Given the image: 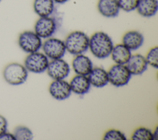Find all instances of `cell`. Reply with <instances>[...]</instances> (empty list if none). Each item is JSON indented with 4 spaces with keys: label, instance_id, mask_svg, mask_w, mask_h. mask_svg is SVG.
Returning <instances> with one entry per match:
<instances>
[{
    "label": "cell",
    "instance_id": "cell-1",
    "mask_svg": "<svg viewBox=\"0 0 158 140\" xmlns=\"http://www.w3.org/2000/svg\"><path fill=\"white\" fill-rule=\"evenodd\" d=\"M114 47L111 38L103 31L94 33L89 41V49L96 58L102 59L108 57Z\"/></svg>",
    "mask_w": 158,
    "mask_h": 140
},
{
    "label": "cell",
    "instance_id": "cell-2",
    "mask_svg": "<svg viewBox=\"0 0 158 140\" xmlns=\"http://www.w3.org/2000/svg\"><path fill=\"white\" fill-rule=\"evenodd\" d=\"M89 38L81 31H74L66 37L64 43L67 51L73 55L82 54L89 48Z\"/></svg>",
    "mask_w": 158,
    "mask_h": 140
},
{
    "label": "cell",
    "instance_id": "cell-3",
    "mask_svg": "<svg viewBox=\"0 0 158 140\" xmlns=\"http://www.w3.org/2000/svg\"><path fill=\"white\" fill-rule=\"evenodd\" d=\"M3 77L9 84L20 85L26 81L28 78V70L22 64L11 63L4 68Z\"/></svg>",
    "mask_w": 158,
    "mask_h": 140
},
{
    "label": "cell",
    "instance_id": "cell-4",
    "mask_svg": "<svg viewBox=\"0 0 158 140\" xmlns=\"http://www.w3.org/2000/svg\"><path fill=\"white\" fill-rule=\"evenodd\" d=\"M18 44L24 52L30 54L38 51L43 43L41 38L35 31H25L20 34Z\"/></svg>",
    "mask_w": 158,
    "mask_h": 140
},
{
    "label": "cell",
    "instance_id": "cell-5",
    "mask_svg": "<svg viewBox=\"0 0 158 140\" xmlns=\"http://www.w3.org/2000/svg\"><path fill=\"white\" fill-rule=\"evenodd\" d=\"M42 48L46 57L52 60L62 58L66 52L64 41L56 38H47L43 43Z\"/></svg>",
    "mask_w": 158,
    "mask_h": 140
},
{
    "label": "cell",
    "instance_id": "cell-6",
    "mask_svg": "<svg viewBox=\"0 0 158 140\" xmlns=\"http://www.w3.org/2000/svg\"><path fill=\"white\" fill-rule=\"evenodd\" d=\"M48 64L49 60L46 56L37 51L29 54L25 60L24 66L30 72L41 73L46 70Z\"/></svg>",
    "mask_w": 158,
    "mask_h": 140
},
{
    "label": "cell",
    "instance_id": "cell-7",
    "mask_svg": "<svg viewBox=\"0 0 158 140\" xmlns=\"http://www.w3.org/2000/svg\"><path fill=\"white\" fill-rule=\"evenodd\" d=\"M109 82L116 87L125 86L128 83L131 74L125 65L115 64L107 72Z\"/></svg>",
    "mask_w": 158,
    "mask_h": 140
},
{
    "label": "cell",
    "instance_id": "cell-8",
    "mask_svg": "<svg viewBox=\"0 0 158 140\" xmlns=\"http://www.w3.org/2000/svg\"><path fill=\"white\" fill-rule=\"evenodd\" d=\"M35 32L41 38L47 39L51 37L57 30L56 20L49 16L40 17L34 27Z\"/></svg>",
    "mask_w": 158,
    "mask_h": 140
},
{
    "label": "cell",
    "instance_id": "cell-9",
    "mask_svg": "<svg viewBox=\"0 0 158 140\" xmlns=\"http://www.w3.org/2000/svg\"><path fill=\"white\" fill-rule=\"evenodd\" d=\"M46 70L53 80H64L69 75L70 69L68 63L61 58L49 62Z\"/></svg>",
    "mask_w": 158,
    "mask_h": 140
},
{
    "label": "cell",
    "instance_id": "cell-10",
    "mask_svg": "<svg viewBox=\"0 0 158 140\" xmlns=\"http://www.w3.org/2000/svg\"><path fill=\"white\" fill-rule=\"evenodd\" d=\"M51 96L57 100H64L70 97L72 91L69 83L64 80H54L49 85Z\"/></svg>",
    "mask_w": 158,
    "mask_h": 140
},
{
    "label": "cell",
    "instance_id": "cell-11",
    "mask_svg": "<svg viewBox=\"0 0 158 140\" xmlns=\"http://www.w3.org/2000/svg\"><path fill=\"white\" fill-rule=\"evenodd\" d=\"M148 65L146 58L138 54L131 56L130 59L125 64L130 73L133 75L143 74L147 70Z\"/></svg>",
    "mask_w": 158,
    "mask_h": 140
},
{
    "label": "cell",
    "instance_id": "cell-12",
    "mask_svg": "<svg viewBox=\"0 0 158 140\" xmlns=\"http://www.w3.org/2000/svg\"><path fill=\"white\" fill-rule=\"evenodd\" d=\"M99 12L107 18H114L120 12L118 0H99L98 2Z\"/></svg>",
    "mask_w": 158,
    "mask_h": 140
},
{
    "label": "cell",
    "instance_id": "cell-13",
    "mask_svg": "<svg viewBox=\"0 0 158 140\" xmlns=\"http://www.w3.org/2000/svg\"><path fill=\"white\" fill-rule=\"evenodd\" d=\"M144 43V36L141 33L131 30L125 33L122 37V44L131 51L138 49Z\"/></svg>",
    "mask_w": 158,
    "mask_h": 140
},
{
    "label": "cell",
    "instance_id": "cell-14",
    "mask_svg": "<svg viewBox=\"0 0 158 140\" xmlns=\"http://www.w3.org/2000/svg\"><path fill=\"white\" fill-rule=\"evenodd\" d=\"M72 67L77 75L85 76L88 75L93 68L90 59L83 54L77 55L73 60Z\"/></svg>",
    "mask_w": 158,
    "mask_h": 140
},
{
    "label": "cell",
    "instance_id": "cell-15",
    "mask_svg": "<svg viewBox=\"0 0 158 140\" xmlns=\"http://www.w3.org/2000/svg\"><path fill=\"white\" fill-rule=\"evenodd\" d=\"M71 91L79 95H83L88 93L91 84L86 76L77 75L73 77L69 83Z\"/></svg>",
    "mask_w": 158,
    "mask_h": 140
},
{
    "label": "cell",
    "instance_id": "cell-16",
    "mask_svg": "<svg viewBox=\"0 0 158 140\" xmlns=\"http://www.w3.org/2000/svg\"><path fill=\"white\" fill-rule=\"evenodd\" d=\"M88 78L90 84L96 88H102L109 83L107 72L101 67L93 68Z\"/></svg>",
    "mask_w": 158,
    "mask_h": 140
},
{
    "label": "cell",
    "instance_id": "cell-17",
    "mask_svg": "<svg viewBox=\"0 0 158 140\" xmlns=\"http://www.w3.org/2000/svg\"><path fill=\"white\" fill-rule=\"evenodd\" d=\"M138 13L144 17L155 15L158 10L157 0H139L136 7Z\"/></svg>",
    "mask_w": 158,
    "mask_h": 140
},
{
    "label": "cell",
    "instance_id": "cell-18",
    "mask_svg": "<svg viewBox=\"0 0 158 140\" xmlns=\"http://www.w3.org/2000/svg\"><path fill=\"white\" fill-rule=\"evenodd\" d=\"M110 55L112 60L117 64L125 65L130 59L131 53V50L123 44L114 46Z\"/></svg>",
    "mask_w": 158,
    "mask_h": 140
},
{
    "label": "cell",
    "instance_id": "cell-19",
    "mask_svg": "<svg viewBox=\"0 0 158 140\" xmlns=\"http://www.w3.org/2000/svg\"><path fill=\"white\" fill-rule=\"evenodd\" d=\"M54 4L55 2L53 0H35L33 9L40 17H49L54 11Z\"/></svg>",
    "mask_w": 158,
    "mask_h": 140
},
{
    "label": "cell",
    "instance_id": "cell-20",
    "mask_svg": "<svg viewBox=\"0 0 158 140\" xmlns=\"http://www.w3.org/2000/svg\"><path fill=\"white\" fill-rule=\"evenodd\" d=\"M133 140H154L152 132L145 127H139L136 129L132 134Z\"/></svg>",
    "mask_w": 158,
    "mask_h": 140
},
{
    "label": "cell",
    "instance_id": "cell-21",
    "mask_svg": "<svg viewBox=\"0 0 158 140\" xmlns=\"http://www.w3.org/2000/svg\"><path fill=\"white\" fill-rule=\"evenodd\" d=\"M13 134L15 140H31L33 138L32 131L27 127L23 126H19L16 127Z\"/></svg>",
    "mask_w": 158,
    "mask_h": 140
},
{
    "label": "cell",
    "instance_id": "cell-22",
    "mask_svg": "<svg viewBox=\"0 0 158 140\" xmlns=\"http://www.w3.org/2000/svg\"><path fill=\"white\" fill-rule=\"evenodd\" d=\"M148 64L155 68H158V47H152L145 57Z\"/></svg>",
    "mask_w": 158,
    "mask_h": 140
},
{
    "label": "cell",
    "instance_id": "cell-23",
    "mask_svg": "<svg viewBox=\"0 0 158 140\" xmlns=\"http://www.w3.org/2000/svg\"><path fill=\"white\" fill-rule=\"evenodd\" d=\"M103 139L104 140H126L127 138L125 135L120 131L111 129L107 131L104 136Z\"/></svg>",
    "mask_w": 158,
    "mask_h": 140
},
{
    "label": "cell",
    "instance_id": "cell-24",
    "mask_svg": "<svg viewBox=\"0 0 158 140\" xmlns=\"http://www.w3.org/2000/svg\"><path fill=\"white\" fill-rule=\"evenodd\" d=\"M139 0H118L120 9L125 12H131L136 9Z\"/></svg>",
    "mask_w": 158,
    "mask_h": 140
},
{
    "label": "cell",
    "instance_id": "cell-25",
    "mask_svg": "<svg viewBox=\"0 0 158 140\" xmlns=\"http://www.w3.org/2000/svg\"><path fill=\"white\" fill-rule=\"evenodd\" d=\"M7 121L4 117L0 115V135L7 131Z\"/></svg>",
    "mask_w": 158,
    "mask_h": 140
},
{
    "label": "cell",
    "instance_id": "cell-26",
    "mask_svg": "<svg viewBox=\"0 0 158 140\" xmlns=\"http://www.w3.org/2000/svg\"><path fill=\"white\" fill-rule=\"evenodd\" d=\"M0 140H15L13 134L6 131L0 135Z\"/></svg>",
    "mask_w": 158,
    "mask_h": 140
},
{
    "label": "cell",
    "instance_id": "cell-27",
    "mask_svg": "<svg viewBox=\"0 0 158 140\" xmlns=\"http://www.w3.org/2000/svg\"><path fill=\"white\" fill-rule=\"evenodd\" d=\"M153 136H154V140H157V137H158V128L157 127L156 128L154 132L153 133Z\"/></svg>",
    "mask_w": 158,
    "mask_h": 140
},
{
    "label": "cell",
    "instance_id": "cell-28",
    "mask_svg": "<svg viewBox=\"0 0 158 140\" xmlns=\"http://www.w3.org/2000/svg\"><path fill=\"white\" fill-rule=\"evenodd\" d=\"M69 0H53V1L55 2V3H57V4H64L66 2H67Z\"/></svg>",
    "mask_w": 158,
    "mask_h": 140
},
{
    "label": "cell",
    "instance_id": "cell-29",
    "mask_svg": "<svg viewBox=\"0 0 158 140\" xmlns=\"http://www.w3.org/2000/svg\"><path fill=\"white\" fill-rule=\"evenodd\" d=\"M1 1V0H0V1Z\"/></svg>",
    "mask_w": 158,
    "mask_h": 140
}]
</instances>
